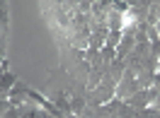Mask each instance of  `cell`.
<instances>
[]
</instances>
